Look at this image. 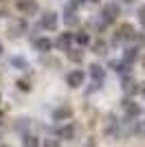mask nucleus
Wrapping results in <instances>:
<instances>
[{"label":"nucleus","mask_w":145,"mask_h":147,"mask_svg":"<svg viewBox=\"0 0 145 147\" xmlns=\"http://www.w3.org/2000/svg\"><path fill=\"white\" fill-rule=\"evenodd\" d=\"M123 112H125L127 119H134V117H139L143 110H141L139 103H134L132 99H125V101H123Z\"/></svg>","instance_id":"20e7f679"},{"label":"nucleus","mask_w":145,"mask_h":147,"mask_svg":"<svg viewBox=\"0 0 145 147\" xmlns=\"http://www.w3.org/2000/svg\"><path fill=\"white\" fill-rule=\"evenodd\" d=\"M68 119H72V108L70 105H60L57 110L53 112V121H68Z\"/></svg>","instance_id":"39448f33"},{"label":"nucleus","mask_w":145,"mask_h":147,"mask_svg":"<svg viewBox=\"0 0 145 147\" xmlns=\"http://www.w3.org/2000/svg\"><path fill=\"white\" fill-rule=\"evenodd\" d=\"M75 40H77L79 44H88V35H86V33H77V35H75Z\"/></svg>","instance_id":"5701e85b"},{"label":"nucleus","mask_w":145,"mask_h":147,"mask_svg":"<svg viewBox=\"0 0 145 147\" xmlns=\"http://www.w3.org/2000/svg\"><path fill=\"white\" fill-rule=\"evenodd\" d=\"M68 59L70 61H81L84 59V51L81 49H68Z\"/></svg>","instance_id":"dca6fc26"},{"label":"nucleus","mask_w":145,"mask_h":147,"mask_svg":"<svg viewBox=\"0 0 145 147\" xmlns=\"http://www.w3.org/2000/svg\"><path fill=\"white\" fill-rule=\"evenodd\" d=\"M134 134H139L145 138V121H139L136 125H134Z\"/></svg>","instance_id":"aec40b11"},{"label":"nucleus","mask_w":145,"mask_h":147,"mask_svg":"<svg viewBox=\"0 0 145 147\" xmlns=\"http://www.w3.org/2000/svg\"><path fill=\"white\" fill-rule=\"evenodd\" d=\"M134 26L132 24H121V26H117V31H115V42H130V40H134Z\"/></svg>","instance_id":"f257e3e1"},{"label":"nucleus","mask_w":145,"mask_h":147,"mask_svg":"<svg viewBox=\"0 0 145 147\" xmlns=\"http://www.w3.org/2000/svg\"><path fill=\"white\" fill-rule=\"evenodd\" d=\"M90 75H92V79H95V84H101L103 77H106V70H103L101 66L92 64V66H90Z\"/></svg>","instance_id":"f8f14e48"},{"label":"nucleus","mask_w":145,"mask_h":147,"mask_svg":"<svg viewBox=\"0 0 145 147\" xmlns=\"http://www.w3.org/2000/svg\"><path fill=\"white\" fill-rule=\"evenodd\" d=\"M139 20H141V24L145 26V7H141V9H139Z\"/></svg>","instance_id":"a878e982"},{"label":"nucleus","mask_w":145,"mask_h":147,"mask_svg":"<svg viewBox=\"0 0 145 147\" xmlns=\"http://www.w3.org/2000/svg\"><path fill=\"white\" fill-rule=\"evenodd\" d=\"M11 64H13V66H18V68H29V64H26L24 59H20V57H13Z\"/></svg>","instance_id":"4be33fe9"},{"label":"nucleus","mask_w":145,"mask_h":147,"mask_svg":"<svg viewBox=\"0 0 145 147\" xmlns=\"http://www.w3.org/2000/svg\"><path fill=\"white\" fill-rule=\"evenodd\" d=\"M22 145L24 147H40V141H37V136H33V134H24L22 136Z\"/></svg>","instance_id":"2eb2a0df"},{"label":"nucleus","mask_w":145,"mask_h":147,"mask_svg":"<svg viewBox=\"0 0 145 147\" xmlns=\"http://www.w3.org/2000/svg\"><path fill=\"white\" fill-rule=\"evenodd\" d=\"M77 123H68V125H64V127L60 129V136L62 138H66V141H75V136H77Z\"/></svg>","instance_id":"0eeeda50"},{"label":"nucleus","mask_w":145,"mask_h":147,"mask_svg":"<svg viewBox=\"0 0 145 147\" xmlns=\"http://www.w3.org/2000/svg\"><path fill=\"white\" fill-rule=\"evenodd\" d=\"M70 42H72V35H70V33H62V35L57 37V42H55V44H57V49L68 51V49H70Z\"/></svg>","instance_id":"9d476101"},{"label":"nucleus","mask_w":145,"mask_h":147,"mask_svg":"<svg viewBox=\"0 0 145 147\" xmlns=\"http://www.w3.org/2000/svg\"><path fill=\"white\" fill-rule=\"evenodd\" d=\"M139 90H141V92L145 94V84H141V86H139Z\"/></svg>","instance_id":"bb28decb"},{"label":"nucleus","mask_w":145,"mask_h":147,"mask_svg":"<svg viewBox=\"0 0 145 147\" xmlns=\"http://www.w3.org/2000/svg\"><path fill=\"white\" fill-rule=\"evenodd\" d=\"M18 9L22 13H26V16H31V13L37 11V2H35V0H20V2H18Z\"/></svg>","instance_id":"1a4fd4ad"},{"label":"nucleus","mask_w":145,"mask_h":147,"mask_svg":"<svg viewBox=\"0 0 145 147\" xmlns=\"http://www.w3.org/2000/svg\"><path fill=\"white\" fill-rule=\"evenodd\" d=\"M139 81L136 79H132V77H125V79H123V92H125L127 97H130V94H136V92H139Z\"/></svg>","instance_id":"6e6552de"},{"label":"nucleus","mask_w":145,"mask_h":147,"mask_svg":"<svg viewBox=\"0 0 145 147\" xmlns=\"http://www.w3.org/2000/svg\"><path fill=\"white\" fill-rule=\"evenodd\" d=\"M0 101H2V97H0Z\"/></svg>","instance_id":"473e14b6"},{"label":"nucleus","mask_w":145,"mask_h":147,"mask_svg":"<svg viewBox=\"0 0 145 147\" xmlns=\"http://www.w3.org/2000/svg\"><path fill=\"white\" fill-rule=\"evenodd\" d=\"M2 147H9V145H2Z\"/></svg>","instance_id":"7c9ffc66"},{"label":"nucleus","mask_w":145,"mask_h":147,"mask_svg":"<svg viewBox=\"0 0 145 147\" xmlns=\"http://www.w3.org/2000/svg\"><path fill=\"white\" fill-rule=\"evenodd\" d=\"M24 31H26V24H24V22H16V24L9 26V35L18 37V35H22Z\"/></svg>","instance_id":"4468645a"},{"label":"nucleus","mask_w":145,"mask_h":147,"mask_svg":"<svg viewBox=\"0 0 145 147\" xmlns=\"http://www.w3.org/2000/svg\"><path fill=\"white\" fill-rule=\"evenodd\" d=\"M92 49H95V53H97V55H106V51H108V46H106V42H103V40H97Z\"/></svg>","instance_id":"f3484780"},{"label":"nucleus","mask_w":145,"mask_h":147,"mask_svg":"<svg viewBox=\"0 0 145 147\" xmlns=\"http://www.w3.org/2000/svg\"><path fill=\"white\" fill-rule=\"evenodd\" d=\"M136 57H139V49H125V53H123V64L132 66L134 61H136Z\"/></svg>","instance_id":"9b49d317"},{"label":"nucleus","mask_w":145,"mask_h":147,"mask_svg":"<svg viewBox=\"0 0 145 147\" xmlns=\"http://www.w3.org/2000/svg\"><path fill=\"white\" fill-rule=\"evenodd\" d=\"M143 66H145V59H143Z\"/></svg>","instance_id":"c756f323"},{"label":"nucleus","mask_w":145,"mask_h":147,"mask_svg":"<svg viewBox=\"0 0 145 147\" xmlns=\"http://www.w3.org/2000/svg\"><path fill=\"white\" fill-rule=\"evenodd\" d=\"M134 37H136L139 46H145V33H134Z\"/></svg>","instance_id":"393cba45"},{"label":"nucleus","mask_w":145,"mask_h":147,"mask_svg":"<svg viewBox=\"0 0 145 147\" xmlns=\"http://www.w3.org/2000/svg\"><path fill=\"white\" fill-rule=\"evenodd\" d=\"M51 40H46V37H40V40H35V49L40 51V53H48L51 51Z\"/></svg>","instance_id":"ddd939ff"},{"label":"nucleus","mask_w":145,"mask_h":147,"mask_svg":"<svg viewBox=\"0 0 145 147\" xmlns=\"http://www.w3.org/2000/svg\"><path fill=\"white\" fill-rule=\"evenodd\" d=\"M0 16H2V11H0Z\"/></svg>","instance_id":"2f4dec72"},{"label":"nucleus","mask_w":145,"mask_h":147,"mask_svg":"<svg viewBox=\"0 0 145 147\" xmlns=\"http://www.w3.org/2000/svg\"><path fill=\"white\" fill-rule=\"evenodd\" d=\"M42 147H62V143L57 141V138H46Z\"/></svg>","instance_id":"412c9836"},{"label":"nucleus","mask_w":145,"mask_h":147,"mask_svg":"<svg viewBox=\"0 0 145 147\" xmlns=\"http://www.w3.org/2000/svg\"><path fill=\"white\" fill-rule=\"evenodd\" d=\"M18 86H20V90H24V92L31 90V84H29V81H24V79H20V81H18Z\"/></svg>","instance_id":"b1692460"},{"label":"nucleus","mask_w":145,"mask_h":147,"mask_svg":"<svg viewBox=\"0 0 145 147\" xmlns=\"http://www.w3.org/2000/svg\"><path fill=\"white\" fill-rule=\"evenodd\" d=\"M40 26H42V29H46V31H55V29H57V13L46 11V13L42 16V20H40Z\"/></svg>","instance_id":"f03ea898"},{"label":"nucleus","mask_w":145,"mask_h":147,"mask_svg":"<svg viewBox=\"0 0 145 147\" xmlns=\"http://www.w3.org/2000/svg\"><path fill=\"white\" fill-rule=\"evenodd\" d=\"M90 2H97V0H90Z\"/></svg>","instance_id":"c85d7f7f"},{"label":"nucleus","mask_w":145,"mask_h":147,"mask_svg":"<svg viewBox=\"0 0 145 147\" xmlns=\"http://www.w3.org/2000/svg\"><path fill=\"white\" fill-rule=\"evenodd\" d=\"M0 53H2V46H0Z\"/></svg>","instance_id":"cd10ccee"},{"label":"nucleus","mask_w":145,"mask_h":147,"mask_svg":"<svg viewBox=\"0 0 145 147\" xmlns=\"http://www.w3.org/2000/svg\"><path fill=\"white\" fill-rule=\"evenodd\" d=\"M64 20H66V24H77V16H75L72 9H68V11L64 13Z\"/></svg>","instance_id":"6ab92c4d"},{"label":"nucleus","mask_w":145,"mask_h":147,"mask_svg":"<svg viewBox=\"0 0 145 147\" xmlns=\"http://www.w3.org/2000/svg\"><path fill=\"white\" fill-rule=\"evenodd\" d=\"M117 16H119V7H117L115 2H112V5H106V7H103L101 18H103V22H106V24L115 22V20H117Z\"/></svg>","instance_id":"7ed1b4c3"},{"label":"nucleus","mask_w":145,"mask_h":147,"mask_svg":"<svg viewBox=\"0 0 145 147\" xmlns=\"http://www.w3.org/2000/svg\"><path fill=\"white\" fill-rule=\"evenodd\" d=\"M110 68H115L117 73H127V64H123V61H110Z\"/></svg>","instance_id":"a211bd4d"},{"label":"nucleus","mask_w":145,"mask_h":147,"mask_svg":"<svg viewBox=\"0 0 145 147\" xmlns=\"http://www.w3.org/2000/svg\"><path fill=\"white\" fill-rule=\"evenodd\" d=\"M66 81H68L70 88H79L84 84V73H81V70H70V73L66 75Z\"/></svg>","instance_id":"423d86ee"}]
</instances>
